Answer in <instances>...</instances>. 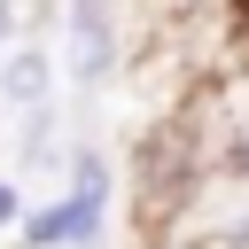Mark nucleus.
<instances>
[{"instance_id": "nucleus-1", "label": "nucleus", "mask_w": 249, "mask_h": 249, "mask_svg": "<svg viewBox=\"0 0 249 249\" xmlns=\"http://www.w3.org/2000/svg\"><path fill=\"white\" fill-rule=\"evenodd\" d=\"M62 218H70V249H93L101 241V218H109V156L101 148H70V187H62Z\"/></svg>"}, {"instance_id": "nucleus-5", "label": "nucleus", "mask_w": 249, "mask_h": 249, "mask_svg": "<svg viewBox=\"0 0 249 249\" xmlns=\"http://www.w3.org/2000/svg\"><path fill=\"white\" fill-rule=\"evenodd\" d=\"M16 218H23V187H16V179H0V226H16Z\"/></svg>"}, {"instance_id": "nucleus-7", "label": "nucleus", "mask_w": 249, "mask_h": 249, "mask_svg": "<svg viewBox=\"0 0 249 249\" xmlns=\"http://www.w3.org/2000/svg\"><path fill=\"white\" fill-rule=\"evenodd\" d=\"M241 39H249V0H241Z\"/></svg>"}, {"instance_id": "nucleus-4", "label": "nucleus", "mask_w": 249, "mask_h": 249, "mask_svg": "<svg viewBox=\"0 0 249 249\" xmlns=\"http://www.w3.org/2000/svg\"><path fill=\"white\" fill-rule=\"evenodd\" d=\"M16 156H23V163H47V156H54V101H31V117H23V132H16Z\"/></svg>"}, {"instance_id": "nucleus-3", "label": "nucleus", "mask_w": 249, "mask_h": 249, "mask_svg": "<svg viewBox=\"0 0 249 249\" xmlns=\"http://www.w3.org/2000/svg\"><path fill=\"white\" fill-rule=\"evenodd\" d=\"M47 93H54V54L31 39V47H16V54H8V70H0V101L31 109V101H47Z\"/></svg>"}, {"instance_id": "nucleus-2", "label": "nucleus", "mask_w": 249, "mask_h": 249, "mask_svg": "<svg viewBox=\"0 0 249 249\" xmlns=\"http://www.w3.org/2000/svg\"><path fill=\"white\" fill-rule=\"evenodd\" d=\"M62 70L78 86H101L117 70V16L101 0H70V54H62Z\"/></svg>"}, {"instance_id": "nucleus-6", "label": "nucleus", "mask_w": 249, "mask_h": 249, "mask_svg": "<svg viewBox=\"0 0 249 249\" xmlns=\"http://www.w3.org/2000/svg\"><path fill=\"white\" fill-rule=\"evenodd\" d=\"M8 31H16V0H0V47H8Z\"/></svg>"}]
</instances>
